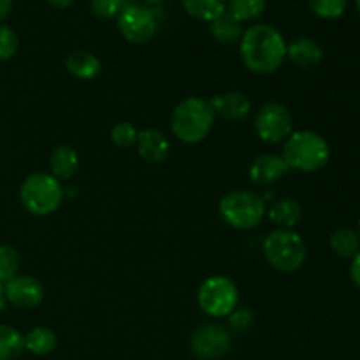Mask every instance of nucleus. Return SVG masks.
Wrapping results in <instances>:
<instances>
[{"mask_svg": "<svg viewBox=\"0 0 360 360\" xmlns=\"http://www.w3.org/2000/svg\"><path fill=\"white\" fill-rule=\"evenodd\" d=\"M287 46L278 28L259 23L243 32L239 53L246 69L255 74H273L287 58Z\"/></svg>", "mask_w": 360, "mask_h": 360, "instance_id": "nucleus-1", "label": "nucleus"}, {"mask_svg": "<svg viewBox=\"0 0 360 360\" xmlns=\"http://www.w3.org/2000/svg\"><path fill=\"white\" fill-rule=\"evenodd\" d=\"M214 111L210 101L188 97L179 102L171 116V129L174 136L185 144L202 143L214 125Z\"/></svg>", "mask_w": 360, "mask_h": 360, "instance_id": "nucleus-2", "label": "nucleus"}, {"mask_svg": "<svg viewBox=\"0 0 360 360\" xmlns=\"http://www.w3.org/2000/svg\"><path fill=\"white\" fill-rule=\"evenodd\" d=\"M330 158V148L320 134L311 130L292 132L283 143V160L290 171L316 172Z\"/></svg>", "mask_w": 360, "mask_h": 360, "instance_id": "nucleus-3", "label": "nucleus"}, {"mask_svg": "<svg viewBox=\"0 0 360 360\" xmlns=\"http://www.w3.org/2000/svg\"><path fill=\"white\" fill-rule=\"evenodd\" d=\"M63 195V186L48 172L30 174L20 186L21 206L35 217L55 213L62 204Z\"/></svg>", "mask_w": 360, "mask_h": 360, "instance_id": "nucleus-4", "label": "nucleus"}, {"mask_svg": "<svg viewBox=\"0 0 360 360\" xmlns=\"http://www.w3.org/2000/svg\"><path fill=\"white\" fill-rule=\"evenodd\" d=\"M218 213L229 227L248 231L262 221L266 214V202L259 193L250 190H234L221 197Z\"/></svg>", "mask_w": 360, "mask_h": 360, "instance_id": "nucleus-5", "label": "nucleus"}, {"mask_svg": "<svg viewBox=\"0 0 360 360\" xmlns=\"http://www.w3.org/2000/svg\"><path fill=\"white\" fill-rule=\"evenodd\" d=\"M264 255L274 269L294 273L306 260V243L292 229H278L264 241Z\"/></svg>", "mask_w": 360, "mask_h": 360, "instance_id": "nucleus-6", "label": "nucleus"}, {"mask_svg": "<svg viewBox=\"0 0 360 360\" xmlns=\"http://www.w3.org/2000/svg\"><path fill=\"white\" fill-rule=\"evenodd\" d=\"M197 302L206 315L213 319L229 316L239 302V290L227 276H210L197 292Z\"/></svg>", "mask_w": 360, "mask_h": 360, "instance_id": "nucleus-7", "label": "nucleus"}, {"mask_svg": "<svg viewBox=\"0 0 360 360\" xmlns=\"http://www.w3.org/2000/svg\"><path fill=\"white\" fill-rule=\"evenodd\" d=\"M294 129V120L287 105L281 102H267L255 116V132L264 143H285Z\"/></svg>", "mask_w": 360, "mask_h": 360, "instance_id": "nucleus-8", "label": "nucleus"}, {"mask_svg": "<svg viewBox=\"0 0 360 360\" xmlns=\"http://www.w3.org/2000/svg\"><path fill=\"white\" fill-rule=\"evenodd\" d=\"M190 350L197 360H221L232 350V334L218 323H204L192 333Z\"/></svg>", "mask_w": 360, "mask_h": 360, "instance_id": "nucleus-9", "label": "nucleus"}, {"mask_svg": "<svg viewBox=\"0 0 360 360\" xmlns=\"http://www.w3.org/2000/svg\"><path fill=\"white\" fill-rule=\"evenodd\" d=\"M118 30L129 42L150 41L157 32V18L153 11L143 6H129L118 14Z\"/></svg>", "mask_w": 360, "mask_h": 360, "instance_id": "nucleus-10", "label": "nucleus"}, {"mask_svg": "<svg viewBox=\"0 0 360 360\" xmlns=\"http://www.w3.org/2000/svg\"><path fill=\"white\" fill-rule=\"evenodd\" d=\"M6 301L20 309H34L44 301V287L34 276H16L4 285Z\"/></svg>", "mask_w": 360, "mask_h": 360, "instance_id": "nucleus-11", "label": "nucleus"}, {"mask_svg": "<svg viewBox=\"0 0 360 360\" xmlns=\"http://www.w3.org/2000/svg\"><path fill=\"white\" fill-rule=\"evenodd\" d=\"M210 105L213 108L214 115L227 122H241L250 115L252 102L250 97L243 91H227L221 95H213L210 98Z\"/></svg>", "mask_w": 360, "mask_h": 360, "instance_id": "nucleus-12", "label": "nucleus"}, {"mask_svg": "<svg viewBox=\"0 0 360 360\" xmlns=\"http://www.w3.org/2000/svg\"><path fill=\"white\" fill-rule=\"evenodd\" d=\"M290 172V167L287 165V162L283 160V157H278V155H262V157L255 158L250 167L248 174L255 185L260 186H269L274 185L276 181H280L283 176H287Z\"/></svg>", "mask_w": 360, "mask_h": 360, "instance_id": "nucleus-13", "label": "nucleus"}, {"mask_svg": "<svg viewBox=\"0 0 360 360\" xmlns=\"http://www.w3.org/2000/svg\"><path fill=\"white\" fill-rule=\"evenodd\" d=\"M137 153L143 160L150 164H160L167 158L169 144L167 137L157 129H143L137 134Z\"/></svg>", "mask_w": 360, "mask_h": 360, "instance_id": "nucleus-14", "label": "nucleus"}, {"mask_svg": "<svg viewBox=\"0 0 360 360\" xmlns=\"http://www.w3.org/2000/svg\"><path fill=\"white\" fill-rule=\"evenodd\" d=\"M287 56L302 69H311V67L319 65L322 60L323 51L316 41L309 37L295 39L290 46H287Z\"/></svg>", "mask_w": 360, "mask_h": 360, "instance_id": "nucleus-15", "label": "nucleus"}, {"mask_svg": "<svg viewBox=\"0 0 360 360\" xmlns=\"http://www.w3.org/2000/svg\"><path fill=\"white\" fill-rule=\"evenodd\" d=\"M79 167V155L70 146H58L49 157V171L53 178L67 181L72 178Z\"/></svg>", "mask_w": 360, "mask_h": 360, "instance_id": "nucleus-16", "label": "nucleus"}, {"mask_svg": "<svg viewBox=\"0 0 360 360\" xmlns=\"http://www.w3.org/2000/svg\"><path fill=\"white\" fill-rule=\"evenodd\" d=\"M65 67L74 77L83 81L95 79L101 74V60L88 51H74L65 58Z\"/></svg>", "mask_w": 360, "mask_h": 360, "instance_id": "nucleus-17", "label": "nucleus"}, {"mask_svg": "<svg viewBox=\"0 0 360 360\" xmlns=\"http://www.w3.org/2000/svg\"><path fill=\"white\" fill-rule=\"evenodd\" d=\"M302 207L294 199H280L269 207V220L281 229H292L299 224Z\"/></svg>", "mask_w": 360, "mask_h": 360, "instance_id": "nucleus-18", "label": "nucleus"}, {"mask_svg": "<svg viewBox=\"0 0 360 360\" xmlns=\"http://www.w3.org/2000/svg\"><path fill=\"white\" fill-rule=\"evenodd\" d=\"M56 345H58L56 334L48 327H34L25 336V350L30 352L32 355H37V357L49 355L55 350Z\"/></svg>", "mask_w": 360, "mask_h": 360, "instance_id": "nucleus-19", "label": "nucleus"}, {"mask_svg": "<svg viewBox=\"0 0 360 360\" xmlns=\"http://www.w3.org/2000/svg\"><path fill=\"white\" fill-rule=\"evenodd\" d=\"M329 245L341 259H354L360 250L359 234L350 227H340L330 234Z\"/></svg>", "mask_w": 360, "mask_h": 360, "instance_id": "nucleus-20", "label": "nucleus"}, {"mask_svg": "<svg viewBox=\"0 0 360 360\" xmlns=\"http://www.w3.org/2000/svg\"><path fill=\"white\" fill-rule=\"evenodd\" d=\"M25 352V336L18 329L0 323V360H18Z\"/></svg>", "mask_w": 360, "mask_h": 360, "instance_id": "nucleus-21", "label": "nucleus"}, {"mask_svg": "<svg viewBox=\"0 0 360 360\" xmlns=\"http://www.w3.org/2000/svg\"><path fill=\"white\" fill-rule=\"evenodd\" d=\"M183 7L190 16L200 21H214L227 9L225 0H181Z\"/></svg>", "mask_w": 360, "mask_h": 360, "instance_id": "nucleus-22", "label": "nucleus"}, {"mask_svg": "<svg viewBox=\"0 0 360 360\" xmlns=\"http://www.w3.org/2000/svg\"><path fill=\"white\" fill-rule=\"evenodd\" d=\"M211 35L217 39L221 44H234V42L241 41L243 28L239 21H236L234 18L229 16L227 13L221 14L220 18H217L214 21H211Z\"/></svg>", "mask_w": 360, "mask_h": 360, "instance_id": "nucleus-23", "label": "nucleus"}, {"mask_svg": "<svg viewBox=\"0 0 360 360\" xmlns=\"http://www.w3.org/2000/svg\"><path fill=\"white\" fill-rule=\"evenodd\" d=\"M266 6V0H229L225 13L243 23V21H253L262 16Z\"/></svg>", "mask_w": 360, "mask_h": 360, "instance_id": "nucleus-24", "label": "nucleus"}, {"mask_svg": "<svg viewBox=\"0 0 360 360\" xmlns=\"http://www.w3.org/2000/svg\"><path fill=\"white\" fill-rule=\"evenodd\" d=\"M21 266V257L16 248L9 245H0V283L6 285L18 276Z\"/></svg>", "mask_w": 360, "mask_h": 360, "instance_id": "nucleus-25", "label": "nucleus"}, {"mask_svg": "<svg viewBox=\"0 0 360 360\" xmlns=\"http://www.w3.org/2000/svg\"><path fill=\"white\" fill-rule=\"evenodd\" d=\"M308 4L316 16L323 20H334L345 13L348 0H308Z\"/></svg>", "mask_w": 360, "mask_h": 360, "instance_id": "nucleus-26", "label": "nucleus"}, {"mask_svg": "<svg viewBox=\"0 0 360 360\" xmlns=\"http://www.w3.org/2000/svg\"><path fill=\"white\" fill-rule=\"evenodd\" d=\"M137 134L139 130L132 123L120 122L111 129V141L120 148H130L137 143Z\"/></svg>", "mask_w": 360, "mask_h": 360, "instance_id": "nucleus-27", "label": "nucleus"}, {"mask_svg": "<svg viewBox=\"0 0 360 360\" xmlns=\"http://www.w3.org/2000/svg\"><path fill=\"white\" fill-rule=\"evenodd\" d=\"M18 46H20V41H18L16 32L7 25L0 23V62L13 58L18 51Z\"/></svg>", "mask_w": 360, "mask_h": 360, "instance_id": "nucleus-28", "label": "nucleus"}, {"mask_svg": "<svg viewBox=\"0 0 360 360\" xmlns=\"http://www.w3.org/2000/svg\"><path fill=\"white\" fill-rule=\"evenodd\" d=\"M90 7L95 16L109 20V18H115L122 13L123 0H91Z\"/></svg>", "mask_w": 360, "mask_h": 360, "instance_id": "nucleus-29", "label": "nucleus"}, {"mask_svg": "<svg viewBox=\"0 0 360 360\" xmlns=\"http://www.w3.org/2000/svg\"><path fill=\"white\" fill-rule=\"evenodd\" d=\"M253 323V315L248 309H234L231 313V326L232 329L238 330V333H245L252 327Z\"/></svg>", "mask_w": 360, "mask_h": 360, "instance_id": "nucleus-30", "label": "nucleus"}, {"mask_svg": "<svg viewBox=\"0 0 360 360\" xmlns=\"http://www.w3.org/2000/svg\"><path fill=\"white\" fill-rule=\"evenodd\" d=\"M350 276H352V280H354V283L360 288V250L357 252V255H355L354 259H352Z\"/></svg>", "mask_w": 360, "mask_h": 360, "instance_id": "nucleus-31", "label": "nucleus"}, {"mask_svg": "<svg viewBox=\"0 0 360 360\" xmlns=\"http://www.w3.org/2000/svg\"><path fill=\"white\" fill-rule=\"evenodd\" d=\"M13 0H0V21L6 20L13 11Z\"/></svg>", "mask_w": 360, "mask_h": 360, "instance_id": "nucleus-32", "label": "nucleus"}, {"mask_svg": "<svg viewBox=\"0 0 360 360\" xmlns=\"http://www.w3.org/2000/svg\"><path fill=\"white\" fill-rule=\"evenodd\" d=\"M48 2L53 4V6L60 7V9H65V7H69L74 0H48Z\"/></svg>", "mask_w": 360, "mask_h": 360, "instance_id": "nucleus-33", "label": "nucleus"}, {"mask_svg": "<svg viewBox=\"0 0 360 360\" xmlns=\"http://www.w3.org/2000/svg\"><path fill=\"white\" fill-rule=\"evenodd\" d=\"M6 304H7V301H6V294H4V285L0 283V313L4 311Z\"/></svg>", "mask_w": 360, "mask_h": 360, "instance_id": "nucleus-34", "label": "nucleus"}, {"mask_svg": "<svg viewBox=\"0 0 360 360\" xmlns=\"http://www.w3.org/2000/svg\"><path fill=\"white\" fill-rule=\"evenodd\" d=\"M146 2H150V4H160V2H164V0H146Z\"/></svg>", "mask_w": 360, "mask_h": 360, "instance_id": "nucleus-35", "label": "nucleus"}, {"mask_svg": "<svg viewBox=\"0 0 360 360\" xmlns=\"http://www.w3.org/2000/svg\"><path fill=\"white\" fill-rule=\"evenodd\" d=\"M357 9H359V13H360V0H357Z\"/></svg>", "mask_w": 360, "mask_h": 360, "instance_id": "nucleus-36", "label": "nucleus"}, {"mask_svg": "<svg viewBox=\"0 0 360 360\" xmlns=\"http://www.w3.org/2000/svg\"><path fill=\"white\" fill-rule=\"evenodd\" d=\"M359 232H360V220H359Z\"/></svg>", "mask_w": 360, "mask_h": 360, "instance_id": "nucleus-37", "label": "nucleus"}]
</instances>
